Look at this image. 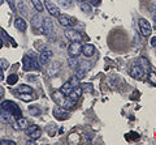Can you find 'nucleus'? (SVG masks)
Returning a JSON list of instances; mask_svg holds the SVG:
<instances>
[{
  "mask_svg": "<svg viewBox=\"0 0 156 145\" xmlns=\"http://www.w3.org/2000/svg\"><path fill=\"white\" fill-rule=\"evenodd\" d=\"M2 109L8 110L16 119L22 117V113H21V110H20V107L14 102H12V101H4L3 105H2Z\"/></svg>",
  "mask_w": 156,
  "mask_h": 145,
  "instance_id": "f257e3e1",
  "label": "nucleus"
},
{
  "mask_svg": "<svg viewBox=\"0 0 156 145\" xmlns=\"http://www.w3.org/2000/svg\"><path fill=\"white\" fill-rule=\"evenodd\" d=\"M22 67L25 71H31V69H39V63L37 61L35 56L31 55V56H23L22 59Z\"/></svg>",
  "mask_w": 156,
  "mask_h": 145,
  "instance_id": "f03ea898",
  "label": "nucleus"
},
{
  "mask_svg": "<svg viewBox=\"0 0 156 145\" xmlns=\"http://www.w3.org/2000/svg\"><path fill=\"white\" fill-rule=\"evenodd\" d=\"M0 122H2V123H5V124H13V127L17 128L16 118H14L8 110H4V109L0 110Z\"/></svg>",
  "mask_w": 156,
  "mask_h": 145,
  "instance_id": "7ed1b4c3",
  "label": "nucleus"
},
{
  "mask_svg": "<svg viewBox=\"0 0 156 145\" xmlns=\"http://www.w3.org/2000/svg\"><path fill=\"white\" fill-rule=\"evenodd\" d=\"M53 115H55V118L57 120H66L70 117L69 111L66 109H64L62 106H56V107L53 109Z\"/></svg>",
  "mask_w": 156,
  "mask_h": 145,
  "instance_id": "20e7f679",
  "label": "nucleus"
},
{
  "mask_svg": "<svg viewBox=\"0 0 156 145\" xmlns=\"http://www.w3.org/2000/svg\"><path fill=\"white\" fill-rule=\"evenodd\" d=\"M53 30H55V26H53V21L50 17H47L43 20V28H42V33L47 37H51L53 34Z\"/></svg>",
  "mask_w": 156,
  "mask_h": 145,
  "instance_id": "39448f33",
  "label": "nucleus"
},
{
  "mask_svg": "<svg viewBox=\"0 0 156 145\" xmlns=\"http://www.w3.org/2000/svg\"><path fill=\"white\" fill-rule=\"evenodd\" d=\"M82 47H83V45H82L81 42H77V41L76 42H72L70 45H69V47H68V52H69L70 56L77 58L82 52Z\"/></svg>",
  "mask_w": 156,
  "mask_h": 145,
  "instance_id": "423d86ee",
  "label": "nucleus"
},
{
  "mask_svg": "<svg viewBox=\"0 0 156 145\" xmlns=\"http://www.w3.org/2000/svg\"><path fill=\"white\" fill-rule=\"evenodd\" d=\"M44 8L50 12V14H52L53 17L60 16V9H58V7L56 6L55 3H52L51 0H44Z\"/></svg>",
  "mask_w": 156,
  "mask_h": 145,
  "instance_id": "0eeeda50",
  "label": "nucleus"
},
{
  "mask_svg": "<svg viewBox=\"0 0 156 145\" xmlns=\"http://www.w3.org/2000/svg\"><path fill=\"white\" fill-rule=\"evenodd\" d=\"M65 37L69 39L70 42H81L82 41V34L80 32H77V30H74V29H68V30H65Z\"/></svg>",
  "mask_w": 156,
  "mask_h": 145,
  "instance_id": "6e6552de",
  "label": "nucleus"
},
{
  "mask_svg": "<svg viewBox=\"0 0 156 145\" xmlns=\"http://www.w3.org/2000/svg\"><path fill=\"white\" fill-rule=\"evenodd\" d=\"M25 132L27 136H30L31 140H38L39 137L42 136V131H41V128L38 127V125H31V127H27L25 129Z\"/></svg>",
  "mask_w": 156,
  "mask_h": 145,
  "instance_id": "1a4fd4ad",
  "label": "nucleus"
},
{
  "mask_svg": "<svg viewBox=\"0 0 156 145\" xmlns=\"http://www.w3.org/2000/svg\"><path fill=\"white\" fill-rule=\"evenodd\" d=\"M139 30L142 33L143 37H148V35H151L152 29H151V25L148 24V21H146L144 18H140L139 20Z\"/></svg>",
  "mask_w": 156,
  "mask_h": 145,
  "instance_id": "9d476101",
  "label": "nucleus"
},
{
  "mask_svg": "<svg viewBox=\"0 0 156 145\" xmlns=\"http://www.w3.org/2000/svg\"><path fill=\"white\" fill-rule=\"evenodd\" d=\"M52 58V52L50 48H44V50H42L41 55H39V63H41L42 65H47L48 63H50Z\"/></svg>",
  "mask_w": 156,
  "mask_h": 145,
  "instance_id": "9b49d317",
  "label": "nucleus"
},
{
  "mask_svg": "<svg viewBox=\"0 0 156 145\" xmlns=\"http://www.w3.org/2000/svg\"><path fill=\"white\" fill-rule=\"evenodd\" d=\"M57 20L60 22V25L64 28H69L74 24V20H73L70 16H68V14H60V16L57 17Z\"/></svg>",
  "mask_w": 156,
  "mask_h": 145,
  "instance_id": "f8f14e48",
  "label": "nucleus"
},
{
  "mask_svg": "<svg viewBox=\"0 0 156 145\" xmlns=\"http://www.w3.org/2000/svg\"><path fill=\"white\" fill-rule=\"evenodd\" d=\"M43 18L41 14H35V16H33L31 17V26L35 29V30H42V28H43Z\"/></svg>",
  "mask_w": 156,
  "mask_h": 145,
  "instance_id": "ddd939ff",
  "label": "nucleus"
},
{
  "mask_svg": "<svg viewBox=\"0 0 156 145\" xmlns=\"http://www.w3.org/2000/svg\"><path fill=\"white\" fill-rule=\"evenodd\" d=\"M82 91H83V90H82L81 86H78V85H77V86H74V88H73V90L70 91V93L68 94V97H69L70 99H73V101H76V102H77V101L81 98Z\"/></svg>",
  "mask_w": 156,
  "mask_h": 145,
  "instance_id": "4468645a",
  "label": "nucleus"
},
{
  "mask_svg": "<svg viewBox=\"0 0 156 145\" xmlns=\"http://www.w3.org/2000/svg\"><path fill=\"white\" fill-rule=\"evenodd\" d=\"M130 73H131V77H134V79L139 80V79H142V77H143V75H144V71H143L142 67L135 65V67H133V68H131Z\"/></svg>",
  "mask_w": 156,
  "mask_h": 145,
  "instance_id": "2eb2a0df",
  "label": "nucleus"
},
{
  "mask_svg": "<svg viewBox=\"0 0 156 145\" xmlns=\"http://www.w3.org/2000/svg\"><path fill=\"white\" fill-rule=\"evenodd\" d=\"M14 26H16L17 30L25 32V30H26V28H27V24H26V21L23 20L22 17H17L16 20H14Z\"/></svg>",
  "mask_w": 156,
  "mask_h": 145,
  "instance_id": "dca6fc26",
  "label": "nucleus"
},
{
  "mask_svg": "<svg viewBox=\"0 0 156 145\" xmlns=\"http://www.w3.org/2000/svg\"><path fill=\"white\" fill-rule=\"evenodd\" d=\"M82 51H83V55L86 58H91L95 52V47L92 45H90V43H87V45H85L83 47H82Z\"/></svg>",
  "mask_w": 156,
  "mask_h": 145,
  "instance_id": "f3484780",
  "label": "nucleus"
},
{
  "mask_svg": "<svg viewBox=\"0 0 156 145\" xmlns=\"http://www.w3.org/2000/svg\"><path fill=\"white\" fill-rule=\"evenodd\" d=\"M52 98L57 105H61L62 102H64V99H65V94L62 93L61 90L60 91H55V93H52Z\"/></svg>",
  "mask_w": 156,
  "mask_h": 145,
  "instance_id": "a211bd4d",
  "label": "nucleus"
},
{
  "mask_svg": "<svg viewBox=\"0 0 156 145\" xmlns=\"http://www.w3.org/2000/svg\"><path fill=\"white\" fill-rule=\"evenodd\" d=\"M16 95L18 98H21L22 101H25V102H30V101H34L37 99V95L35 94H31V93H16Z\"/></svg>",
  "mask_w": 156,
  "mask_h": 145,
  "instance_id": "6ab92c4d",
  "label": "nucleus"
},
{
  "mask_svg": "<svg viewBox=\"0 0 156 145\" xmlns=\"http://www.w3.org/2000/svg\"><path fill=\"white\" fill-rule=\"evenodd\" d=\"M76 103H77L76 101H73V99H70V98H69V97H66V98L64 99V102L61 103V106H62L64 109H66L68 111H69V110H72V109H74Z\"/></svg>",
  "mask_w": 156,
  "mask_h": 145,
  "instance_id": "aec40b11",
  "label": "nucleus"
},
{
  "mask_svg": "<svg viewBox=\"0 0 156 145\" xmlns=\"http://www.w3.org/2000/svg\"><path fill=\"white\" fill-rule=\"evenodd\" d=\"M16 123H17V128L18 129H25L29 127V122H27V119L26 118H18V119H16Z\"/></svg>",
  "mask_w": 156,
  "mask_h": 145,
  "instance_id": "412c9836",
  "label": "nucleus"
},
{
  "mask_svg": "<svg viewBox=\"0 0 156 145\" xmlns=\"http://www.w3.org/2000/svg\"><path fill=\"white\" fill-rule=\"evenodd\" d=\"M73 88H74V85H73L70 81H66V83L61 86V91H62V93H64L65 95H68V94H69L70 91L73 90Z\"/></svg>",
  "mask_w": 156,
  "mask_h": 145,
  "instance_id": "4be33fe9",
  "label": "nucleus"
},
{
  "mask_svg": "<svg viewBox=\"0 0 156 145\" xmlns=\"http://www.w3.org/2000/svg\"><path fill=\"white\" fill-rule=\"evenodd\" d=\"M31 4H33L34 8H35L39 13L43 12V9H44V6H43L42 0H31Z\"/></svg>",
  "mask_w": 156,
  "mask_h": 145,
  "instance_id": "5701e85b",
  "label": "nucleus"
},
{
  "mask_svg": "<svg viewBox=\"0 0 156 145\" xmlns=\"http://www.w3.org/2000/svg\"><path fill=\"white\" fill-rule=\"evenodd\" d=\"M16 93H33V89L30 88V86H27V85H21L16 90Z\"/></svg>",
  "mask_w": 156,
  "mask_h": 145,
  "instance_id": "b1692460",
  "label": "nucleus"
},
{
  "mask_svg": "<svg viewBox=\"0 0 156 145\" xmlns=\"http://www.w3.org/2000/svg\"><path fill=\"white\" fill-rule=\"evenodd\" d=\"M68 61H69V67H70V68H73V69H77V67L80 65L77 58H74V56H70L69 59H68Z\"/></svg>",
  "mask_w": 156,
  "mask_h": 145,
  "instance_id": "393cba45",
  "label": "nucleus"
},
{
  "mask_svg": "<svg viewBox=\"0 0 156 145\" xmlns=\"http://www.w3.org/2000/svg\"><path fill=\"white\" fill-rule=\"evenodd\" d=\"M80 7H81V9H82V11H83L85 13H90V12H91V4H89V3L82 2V3H80Z\"/></svg>",
  "mask_w": 156,
  "mask_h": 145,
  "instance_id": "a878e982",
  "label": "nucleus"
},
{
  "mask_svg": "<svg viewBox=\"0 0 156 145\" xmlns=\"http://www.w3.org/2000/svg\"><path fill=\"white\" fill-rule=\"evenodd\" d=\"M7 81H8V84H9V85H14V84H16L17 81H18V76H17V75H14V73H12L11 76L8 77V80H7Z\"/></svg>",
  "mask_w": 156,
  "mask_h": 145,
  "instance_id": "bb28decb",
  "label": "nucleus"
},
{
  "mask_svg": "<svg viewBox=\"0 0 156 145\" xmlns=\"http://www.w3.org/2000/svg\"><path fill=\"white\" fill-rule=\"evenodd\" d=\"M148 80L152 85H156V73L155 72H150L148 73Z\"/></svg>",
  "mask_w": 156,
  "mask_h": 145,
  "instance_id": "cd10ccee",
  "label": "nucleus"
},
{
  "mask_svg": "<svg viewBox=\"0 0 156 145\" xmlns=\"http://www.w3.org/2000/svg\"><path fill=\"white\" fill-rule=\"evenodd\" d=\"M78 141H80V136H78L77 133H72V135H70V137H69V143H74V144H77Z\"/></svg>",
  "mask_w": 156,
  "mask_h": 145,
  "instance_id": "c85d7f7f",
  "label": "nucleus"
},
{
  "mask_svg": "<svg viewBox=\"0 0 156 145\" xmlns=\"http://www.w3.org/2000/svg\"><path fill=\"white\" fill-rule=\"evenodd\" d=\"M60 3H61V6L62 7H65V8H69L72 7V0H60Z\"/></svg>",
  "mask_w": 156,
  "mask_h": 145,
  "instance_id": "c756f323",
  "label": "nucleus"
},
{
  "mask_svg": "<svg viewBox=\"0 0 156 145\" xmlns=\"http://www.w3.org/2000/svg\"><path fill=\"white\" fill-rule=\"evenodd\" d=\"M0 67H2L3 69H5V68H8L9 67V64H8V61L5 60V59H0Z\"/></svg>",
  "mask_w": 156,
  "mask_h": 145,
  "instance_id": "7c9ffc66",
  "label": "nucleus"
},
{
  "mask_svg": "<svg viewBox=\"0 0 156 145\" xmlns=\"http://www.w3.org/2000/svg\"><path fill=\"white\" fill-rule=\"evenodd\" d=\"M0 144H3V145H14L16 143L12 141V140H0Z\"/></svg>",
  "mask_w": 156,
  "mask_h": 145,
  "instance_id": "2f4dec72",
  "label": "nucleus"
},
{
  "mask_svg": "<svg viewBox=\"0 0 156 145\" xmlns=\"http://www.w3.org/2000/svg\"><path fill=\"white\" fill-rule=\"evenodd\" d=\"M8 4H9V7H11L12 11H16V6H14V0H7Z\"/></svg>",
  "mask_w": 156,
  "mask_h": 145,
  "instance_id": "473e14b6",
  "label": "nucleus"
},
{
  "mask_svg": "<svg viewBox=\"0 0 156 145\" xmlns=\"http://www.w3.org/2000/svg\"><path fill=\"white\" fill-rule=\"evenodd\" d=\"M90 4H94V6H99L100 0H90Z\"/></svg>",
  "mask_w": 156,
  "mask_h": 145,
  "instance_id": "72a5a7b5",
  "label": "nucleus"
},
{
  "mask_svg": "<svg viewBox=\"0 0 156 145\" xmlns=\"http://www.w3.org/2000/svg\"><path fill=\"white\" fill-rule=\"evenodd\" d=\"M29 110H30V113H31V114H33V113L35 114V115H38V114H39V110H37V109H33V107H30Z\"/></svg>",
  "mask_w": 156,
  "mask_h": 145,
  "instance_id": "f704fd0d",
  "label": "nucleus"
},
{
  "mask_svg": "<svg viewBox=\"0 0 156 145\" xmlns=\"http://www.w3.org/2000/svg\"><path fill=\"white\" fill-rule=\"evenodd\" d=\"M4 80V73H3V68L0 67V83Z\"/></svg>",
  "mask_w": 156,
  "mask_h": 145,
  "instance_id": "c9c22d12",
  "label": "nucleus"
},
{
  "mask_svg": "<svg viewBox=\"0 0 156 145\" xmlns=\"http://www.w3.org/2000/svg\"><path fill=\"white\" fill-rule=\"evenodd\" d=\"M151 46H152V47H156V37H154L152 39H151Z\"/></svg>",
  "mask_w": 156,
  "mask_h": 145,
  "instance_id": "e433bc0d",
  "label": "nucleus"
},
{
  "mask_svg": "<svg viewBox=\"0 0 156 145\" xmlns=\"http://www.w3.org/2000/svg\"><path fill=\"white\" fill-rule=\"evenodd\" d=\"M3 97H4V89L2 88V86H0V99H2Z\"/></svg>",
  "mask_w": 156,
  "mask_h": 145,
  "instance_id": "4c0bfd02",
  "label": "nucleus"
},
{
  "mask_svg": "<svg viewBox=\"0 0 156 145\" xmlns=\"http://www.w3.org/2000/svg\"><path fill=\"white\" fill-rule=\"evenodd\" d=\"M3 47V39H2V37H0V48Z\"/></svg>",
  "mask_w": 156,
  "mask_h": 145,
  "instance_id": "58836bf2",
  "label": "nucleus"
},
{
  "mask_svg": "<svg viewBox=\"0 0 156 145\" xmlns=\"http://www.w3.org/2000/svg\"><path fill=\"white\" fill-rule=\"evenodd\" d=\"M76 2H78V3H82V2H85V0H76Z\"/></svg>",
  "mask_w": 156,
  "mask_h": 145,
  "instance_id": "ea45409f",
  "label": "nucleus"
},
{
  "mask_svg": "<svg viewBox=\"0 0 156 145\" xmlns=\"http://www.w3.org/2000/svg\"><path fill=\"white\" fill-rule=\"evenodd\" d=\"M3 2H4V0H0V6H2V4H3Z\"/></svg>",
  "mask_w": 156,
  "mask_h": 145,
  "instance_id": "a19ab883",
  "label": "nucleus"
},
{
  "mask_svg": "<svg viewBox=\"0 0 156 145\" xmlns=\"http://www.w3.org/2000/svg\"><path fill=\"white\" fill-rule=\"evenodd\" d=\"M154 20H155V22H156V14H155V16H154Z\"/></svg>",
  "mask_w": 156,
  "mask_h": 145,
  "instance_id": "79ce46f5",
  "label": "nucleus"
}]
</instances>
